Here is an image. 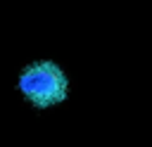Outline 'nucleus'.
Returning <instances> with one entry per match:
<instances>
[{
	"label": "nucleus",
	"mask_w": 152,
	"mask_h": 147,
	"mask_svg": "<svg viewBox=\"0 0 152 147\" xmlns=\"http://www.w3.org/2000/svg\"><path fill=\"white\" fill-rule=\"evenodd\" d=\"M19 90L33 107L48 109L66 100L69 81L55 62L45 59V62H36L24 69L19 78Z\"/></svg>",
	"instance_id": "nucleus-1"
}]
</instances>
